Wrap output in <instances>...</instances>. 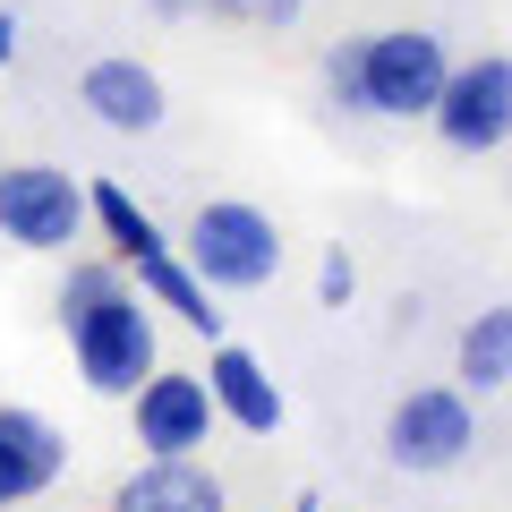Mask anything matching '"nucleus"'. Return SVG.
Listing matches in <instances>:
<instances>
[{"instance_id": "obj_10", "label": "nucleus", "mask_w": 512, "mask_h": 512, "mask_svg": "<svg viewBox=\"0 0 512 512\" xmlns=\"http://www.w3.org/2000/svg\"><path fill=\"white\" fill-rule=\"evenodd\" d=\"M111 512H231V487L197 453H146L111 487Z\"/></svg>"}, {"instance_id": "obj_8", "label": "nucleus", "mask_w": 512, "mask_h": 512, "mask_svg": "<svg viewBox=\"0 0 512 512\" xmlns=\"http://www.w3.org/2000/svg\"><path fill=\"white\" fill-rule=\"evenodd\" d=\"M77 103H86L94 120L111 128V137H154V128L171 120L163 77H154L137 52H103V60H86V77H77Z\"/></svg>"}, {"instance_id": "obj_3", "label": "nucleus", "mask_w": 512, "mask_h": 512, "mask_svg": "<svg viewBox=\"0 0 512 512\" xmlns=\"http://www.w3.org/2000/svg\"><path fill=\"white\" fill-rule=\"evenodd\" d=\"M453 77V52L427 26H384V35H359V94L367 120H427Z\"/></svg>"}, {"instance_id": "obj_15", "label": "nucleus", "mask_w": 512, "mask_h": 512, "mask_svg": "<svg viewBox=\"0 0 512 512\" xmlns=\"http://www.w3.org/2000/svg\"><path fill=\"white\" fill-rule=\"evenodd\" d=\"M120 282H128L120 256H69V274H60V291H52V316H60V325H77V316H86L94 299H111Z\"/></svg>"}, {"instance_id": "obj_12", "label": "nucleus", "mask_w": 512, "mask_h": 512, "mask_svg": "<svg viewBox=\"0 0 512 512\" xmlns=\"http://www.w3.org/2000/svg\"><path fill=\"white\" fill-rule=\"evenodd\" d=\"M128 282L154 299V308L171 316V325H188L197 342H222V308H214V291H205L197 274H188V256L180 248H163V256H137L128 265Z\"/></svg>"}, {"instance_id": "obj_17", "label": "nucleus", "mask_w": 512, "mask_h": 512, "mask_svg": "<svg viewBox=\"0 0 512 512\" xmlns=\"http://www.w3.org/2000/svg\"><path fill=\"white\" fill-rule=\"evenodd\" d=\"M308 0H205V18H231V26H299Z\"/></svg>"}, {"instance_id": "obj_21", "label": "nucleus", "mask_w": 512, "mask_h": 512, "mask_svg": "<svg viewBox=\"0 0 512 512\" xmlns=\"http://www.w3.org/2000/svg\"><path fill=\"white\" fill-rule=\"evenodd\" d=\"M291 512H325V504H316V495H299V504H291Z\"/></svg>"}, {"instance_id": "obj_14", "label": "nucleus", "mask_w": 512, "mask_h": 512, "mask_svg": "<svg viewBox=\"0 0 512 512\" xmlns=\"http://www.w3.org/2000/svg\"><path fill=\"white\" fill-rule=\"evenodd\" d=\"M86 214H94V231L111 239V256L120 265H137V256H163L171 248V231L146 214V205L128 197V180H86Z\"/></svg>"}, {"instance_id": "obj_2", "label": "nucleus", "mask_w": 512, "mask_h": 512, "mask_svg": "<svg viewBox=\"0 0 512 512\" xmlns=\"http://www.w3.org/2000/svg\"><path fill=\"white\" fill-rule=\"evenodd\" d=\"M180 256H188V274L214 299L222 291H265V282L282 274V222L265 214V205H248V197H214V205L188 214Z\"/></svg>"}, {"instance_id": "obj_1", "label": "nucleus", "mask_w": 512, "mask_h": 512, "mask_svg": "<svg viewBox=\"0 0 512 512\" xmlns=\"http://www.w3.org/2000/svg\"><path fill=\"white\" fill-rule=\"evenodd\" d=\"M69 333V359H77V376H86V393H103V402H128L137 384L163 367V308H154L137 282H120L111 299H94L77 325H60Z\"/></svg>"}, {"instance_id": "obj_7", "label": "nucleus", "mask_w": 512, "mask_h": 512, "mask_svg": "<svg viewBox=\"0 0 512 512\" xmlns=\"http://www.w3.org/2000/svg\"><path fill=\"white\" fill-rule=\"evenodd\" d=\"M214 393H205V376H188V367H154L137 393H128V436H137V453H205V436H214Z\"/></svg>"}, {"instance_id": "obj_19", "label": "nucleus", "mask_w": 512, "mask_h": 512, "mask_svg": "<svg viewBox=\"0 0 512 512\" xmlns=\"http://www.w3.org/2000/svg\"><path fill=\"white\" fill-rule=\"evenodd\" d=\"M146 9H154L163 26H180V18H205V0H146Z\"/></svg>"}, {"instance_id": "obj_5", "label": "nucleus", "mask_w": 512, "mask_h": 512, "mask_svg": "<svg viewBox=\"0 0 512 512\" xmlns=\"http://www.w3.org/2000/svg\"><path fill=\"white\" fill-rule=\"evenodd\" d=\"M470 444H478V402L461 384H410L402 402L384 410V461L393 470L444 478L470 461Z\"/></svg>"}, {"instance_id": "obj_13", "label": "nucleus", "mask_w": 512, "mask_h": 512, "mask_svg": "<svg viewBox=\"0 0 512 512\" xmlns=\"http://www.w3.org/2000/svg\"><path fill=\"white\" fill-rule=\"evenodd\" d=\"M453 384H461V393H504V384H512V299H495V308H478L470 325H461Z\"/></svg>"}, {"instance_id": "obj_11", "label": "nucleus", "mask_w": 512, "mask_h": 512, "mask_svg": "<svg viewBox=\"0 0 512 512\" xmlns=\"http://www.w3.org/2000/svg\"><path fill=\"white\" fill-rule=\"evenodd\" d=\"M205 393H214V419L248 427V436H274V427L291 419V402H282L274 367L256 359V350H239V342H222L214 359H205Z\"/></svg>"}, {"instance_id": "obj_16", "label": "nucleus", "mask_w": 512, "mask_h": 512, "mask_svg": "<svg viewBox=\"0 0 512 512\" xmlns=\"http://www.w3.org/2000/svg\"><path fill=\"white\" fill-rule=\"evenodd\" d=\"M316 77H325V94H333V103L350 111V120L367 111V94H359V43H333V52L316 60Z\"/></svg>"}, {"instance_id": "obj_4", "label": "nucleus", "mask_w": 512, "mask_h": 512, "mask_svg": "<svg viewBox=\"0 0 512 512\" xmlns=\"http://www.w3.org/2000/svg\"><path fill=\"white\" fill-rule=\"evenodd\" d=\"M94 231L86 180L60 163H0V239L26 256H69Z\"/></svg>"}, {"instance_id": "obj_20", "label": "nucleus", "mask_w": 512, "mask_h": 512, "mask_svg": "<svg viewBox=\"0 0 512 512\" xmlns=\"http://www.w3.org/2000/svg\"><path fill=\"white\" fill-rule=\"evenodd\" d=\"M9 60H18V18L0 9V69H9Z\"/></svg>"}, {"instance_id": "obj_18", "label": "nucleus", "mask_w": 512, "mask_h": 512, "mask_svg": "<svg viewBox=\"0 0 512 512\" xmlns=\"http://www.w3.org/2000/svg\"><path fill=\"white\" fill-rule=\"evenodd\" d=\"M316 299H325V308H350V299H359V256H350V248H325V265H316Z\"/></svg>"}, {"instance_id": "obj_9", "label": "nucleus", "mask_w": 512, "mask_h": 512, "mask_svg": "<svg viewBox=\"0 0 512 512\" xmlns=\"http://www.w3.org/2000/svg\"><path fill=\"white\" fill-rule=\"evenodd\" d=\"M60 470H69V436H60L43 410L0 402V512H18V504H35V495H52Z\"/></svg>"}, {"instance_id": "obj_6", "label": "nucleus", "mask_w": 512, "mask_h": 512, "mask_svg": "<svg viewBox=\"0 0 512 512\" xmlns=\"http://www.w3.org/2000/svg\"><path fill=\"white\" fill-rule=\"evenodd\" d=\"M436 137L453 154H495L512 146V60L504 52H478V60H453V77H444L436 94Z\"/></svg>"}]
</instances>
